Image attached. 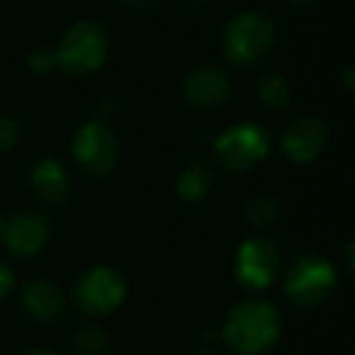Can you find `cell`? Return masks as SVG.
Masks as SVG:
<instances>
[{"label":"cell","mask_w":355,"mask_h":355,"mask_svg":"<svg viewBox=\"0 0 355 355\" xmlns=\"http://www.w3.org/2000/svg\"><path fill=\"white\" fill-rule=\"evenodd\" d=\"M282 334L280 311L270 302H243L227 314L222 340L236 355H256L277 343Z\"/></svg>","instance_id":"1"},{"label":"cell","mask_w":355,"mask_h":355,"mask_svg":"<svg viewBox=\"0 0 355 355\" xmlns=\"http://www.w3.org/2000/svg\"><path fill=\"white\" fill-rule=\"evenodd\" d=\"M272 44H275V25L266 12H239L227 22L222 32L224 56L241 69H251L266 61Z\"/></svg>","instance_id":"2"},{"label":"cell","mask_w":355,"mask_h":355,"mask_svg":"<svg viewBox=\"0 0 355 355\" xmlns=\"http://www.w3.org/2000/svg\"><path fill=\"white\" fill-rule=\"evenodd\" d=\"M107 32L98 22H76L64 32L54 51V66L71 78L90 76L107 59Z\"/></svg>","instance_id":"3"},{"label":"cell","mask_w":355,"mask_h":355,"mask_svg":"<svg viewBox=\"0 0 355 355\" xmlns=\"http://www.w3.org/2000/svg\"><path fill=\"white\" fill-rule=\"evenodd\" d=\"M214 151L229 173H251L263 163V158L270 151V137H268L266 127L256 122H241L229 127L222 137L214 141Z\"/></svg>","instance_id":"4"},{"label":"cell","mask_w":355,"mask_h":355,"mask_svg":"<svg viewBox=\"0 0 355 355\" xmlns=\"http://www.w3.org/2000/svg\"><path fill=\"white\" fill-rule=\"evenodd\" d=\"M336 290V270L326 258L304 256L287 270L285 292L297 306L314 309L324 304Z\"/></svg>","instance_id":"5"},{"label":"cell","mask_w":355,"mask_h":355,"mask_svg":"<svg viewBox=\"0 0 355 355\" xmlns=\"http://www.w3.org/2000/svg\"><path fill=\"white\" fill-rule=\"evenodd\" d=\"M127 297V282L114 268L98 266L76 280L73 300L85 316L112 314Z\"/></svg>","instance_id":"6"},{"label":"cell","mask_w":355,"mask_h":355,"mask_svg":"<svg viewBox=\"0 0 355 355\" xmlns=\"http://www.w3.org/2000/svg\"><path fill=\"white\" fill-rule=\"evenodd\" d=\"M280 253L268 239H248L239 246L234 258V275L246 290H266L277 275Z\"/></svg>","instance_id":"7"},{"label":"cell","mask_w":355,"mask_h":355,"mask_svg":"<svg viewBox=\"0 0 355 355\" xmlns=\"http://www.w3.org/2000/svg\"><path fill=\"white\" fill-rule=\"evenodd\" d=\"M76 161L90 173V175H107L117 166L119 144L114 132L100 119L83 124L73 141Z\"/></svg>","instance_id":"8"},{"label":"cell","mask_w":355,"mask_h":355,"mask_svg":"<svg viewBox=\"0 0 355 355\" xmlns=\"http://www.w3.org/2000/svg\"><path fill=\"white\" fill-rule=\"evenodd\" d=\"M183 95L195 107H219L232 95V78L217 66H198V69H193L185 76Z\"/></svg>","instance_id":"9"},{"label":"cell","mask_w":355,"mask_h":355,"mask_svg":"<svg viewBox=\"0 0 355 355\" xmlns=\"http://www.w3.org/2000/svg\"><path fill=\"white\" fill-rule=\"evenodd\" d=\"M329 144V129L316 117H300L287 127L282 137V151L290 161L309 163Z\"/></svg>","instance_id":"10"},{"label":"cell","mask_w":355,"mask_h":355,"mask_svg":"<svg viewBox=\"0 0 355 355\" xmlns=\"http://www.w3.org/2000/svg\"><path fill=\"white\" fill-rule=\"evenodd\" d=\"M6 243L15 256H35L49 241V222L35 209L17 212L6 227Z\"/></svg>","instance_id":"11"},{"label":"cell","mask_w":355,"mask_h":355,"mask_svg":"<svg viewBox=\"0 0 355 355\" xmlns=\"http://www.w3.org/2000/svg\"><path fill=\"white\" fill-rule=\"evenodd\" d=\"M22 304L42 324H54L64 316V295L49 280H32L22 290Z\"/></svg>","instance_id":"12"},{"label":"cell","mask_w":355,"mask_h":355,"mask_svg":"<svg viewBox=\"0 0 355 355\" xmlns=\"http://www.w3.org/2000/svg\"><path fill=\"white\" fill-rule=\"evenodd\" d=\"M32 190L40 200L49 205H59L64 202L66 198L71 195V178L66 173V168L61 166L59 161L54 158H44L35 166L32 171Z\"/></svg>","instance_id":"13"},{"label":"cell","mask_w":355,"mask_h":355,"mask_svg":"<svg viewBox=\"0 0 355 355\" xmlns=\"http://www.w3.org/2000/svg\"><path fill=\"white\" fill-rule=\"evenodd\" d=\"M212 183H214L212 168L205 161H195L190 166H185L183 173L178 175L175 193L185 202H198V200H202L212 190Z\"/></svg>","instance_id":"14"},{"label":"cell","mask_w":355,"mask_h":355,"mask_svg":"<svg viewBox=\"0 0 355 355\" xmlns=\"http://www.w3.org/2000/svg\"><path fill=\"white\" fill-rule=\"evenodd\" d=\"M256 88H258V98H261L268 107L282 110V107H287L292 100V85L282 73L263 76V78L258 80Z\"/></svg>","instance_id":"15"},{"label":"cell","mask_w":355,"mask_h":355,"mask_svg":"<svg viewBox=\"0 0 355 355\" xmlns=\"http://www.w3.org/2000/svg\"><path fill=\"white\" fill-rule=\"evenodd\" d=\"M246 214H248V222L256 229H268L280 217V200L272 198V195H261V198L251 200Z\"/></svg>","instance_id":"16"},{"label":"cell","mask_w":355,"mask_h":355,"mask_svg":"<svg viewBox=\"0 0 355 355\" xmlns=\"http://www.w3.org/2000/svg\"><path fill=\"white\" fill-rule=\"evenodd\" d=\"M76 343V350L78 355H103L105 350L110 348V338L100 326L90 324V326H83V329L76 334L73 338Z\"/></svg>","instance_id":"17"},{"label":"cell","mask_w":355,"mask_h":355,"mask_svg":"<svg viewBox=\"0 0 355 355\" xmlns=\"http://www.w3.org/2000/svg\"><path fill=\"white\" fill-rule=\"evenodd\" d=\"M20 141V127L12 117L0 114V153H8Z\"/></svg>","instance_id":"18"},{"label":"cell","mask_w":355,"mask_h":355,"mask_svg":"<svg viewBox=\"0 0 355 355\" xmlns=\"http://www.w3.org/2000/svg\"><path fill=\"white\" fill-rule=\"evenodd\" d=\"M30 66L37 71V73H46V71H49L51 66H54V54H49V51H42V49L32 51Z\"/></svg>","instance_id":"19"},{"label":"cell","mask_w":355,"mask_h":355,"mask_svg":"<svg viewBox=\"0 0 355 355\" xmlns=\"http://www.w3.org/2000/svg\"><path fill=\"white\" fill-rule=\"evenodd\" d=\"M10 287H12V270L6 263H0V300L10 292Z\"/></svg>","instance_id":"20"},{"label":"cell","mask_w":355,"mask_h":355,"mask_svg":"<svg viewBox=\"0 0 355 355\" xmlns=\"http://www.w3.org/2000/svg\"><path fill=\"white\" fill-rule=\"evenodd\" d=\"M122 6H127V8H134V10H144V8H151V6H156L158 0H119Z\"/></svg>","instance_id":"21"},{"label":"cell","mask_w":355,"mask_h":355,"mask_svg":"<svg viewBox=\"0 0 355 355\" xmlns=\"http://www.w3.org/2000/svg\"><path fill=\"white\" fill-rule=\"evenodd\" d=\"M345 270L353 272V241L345 246Z\"/></svg>","instance_id":"22"},{"label":"cell","mask_w":355,"mask_h":355,"mask_svg":"<svg viewBox=\"0 0 355 355\" xmlns=\"http://www.w3.org/2000/svg\"><path fill=\"white\" fill-rule=\"evenodd\" d=\"M340 78H343V83H345V88H348V90L355 88V85H353V69H350V66H345V71H343V76H340Z\"/></svg>","instance_id":"23"},{"label":"cell","mask_w":355,"mask_h":355,"mask_svg":"<svg viewBox=\"0 0 355 355\" xmlns=\"http://www.w3.org/2000/svg\"><path fill=\"white\" fill-rule=\"evenodd\" d=\"M27 355H56V353H51V350H46V348H35V350H30Z\"/></svg>","instance_id":"24"},{"label":"cell","mask_w":355,"mask_h":355,"mask_svg":"<svg viewBox=\"0 0 355 355\" xmlns=\"http://www.w3.org/2000/svg\"><path fill=\"white\" fill-rule=\"evenodd\" d=\"M287 3H295V6H311L316 0H287Z\"/></svg>","instance_id":"25"},{"label":"cell","mask_w":355,"mask_h":355,"mask_svg":"<svg viewBox=\"0 0 355 355\" xmlns=\"http://www.w3.org/2000/svg\"><path fill=\"white\" fill-rule=\"evenodd\" d=\"M193 355H214L212 350H198V353H193Z\"/></svg>","instance_id":"26"},{"label":"cell","mask_w":355,"mask_h":355,"mask_svg":"<svg viewBox=\"0 0 355 355\" xmlns=\"http://www.w3.org/2000/svg\"><path fill=\"white\" fill-rule=\"evenodd\" d=\"M183 3H193V6H198V3H207V0H183Z\"/></svg>","instance_id":"27"},{"label":"cell","mask_w":355,"mask_h":355,"mask_svg":"<svg viewBox=\"0 0 355 355\" xmlns=\"http://www.w3.org/2000/svg\"><path fill=\"white\" fill-rule=\"evenodd\" d=\"M0 234H3V217H0Z\"/></svg>","instance_id":"28"}]
</instances>
